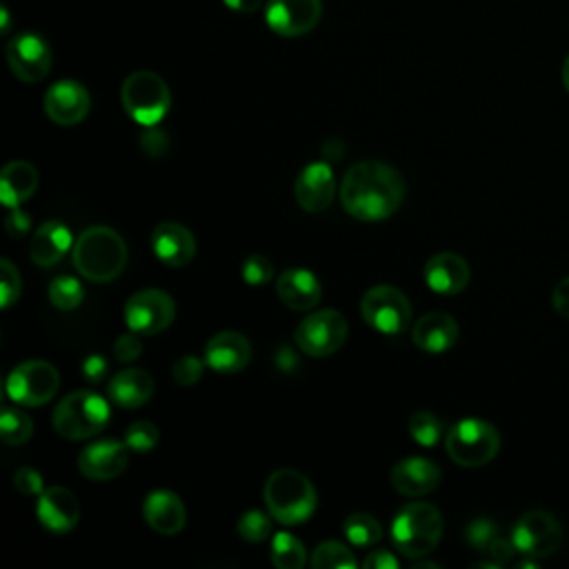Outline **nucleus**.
Here are the masks:
<instances>
[{"label":"nucleus","instance_id":"f257e3e1","mask_svg":"<svg viewBox=\"0 0 569 569\" xmlns=\"http://www.w3.org/2000/svg\"><path fill=\"white\" fill-rule=\"evenodd\" d=\"M405 191V180L396 167L380 160H360L347 169L340 184V200L349 216L378 222L400 209Z\"/></svg>","mask_w":569,"mask_h":569},{"label":"nucleus","instance_id":"f03ea898","mask_svg":"<svg viewBox=\"0 0 569 569\" xmlns=\"http://www.w3.org/2000/svg\"><path fill=\"white\" fill-rule=\"evenodd\" d=\"M73 267L91 282L118 278L127 264V244L122 236L104 224L84 229L73 242Z\"/></svg>","mask_w":569,"mask_h":569},{"label":"nucleus","instance_id":"7ed1b4c3","mask_svg":"<svg viewBox=\"0 0 569 569\" xmlns=\"http://www.w3.org/2000/svg\"><path fill=\"white\" fill-rule=\"evenodd\" d=\"M267 511L282 525H300L309 520L318 507V496L307 476L296 469L273 471L262 489Z\"/></svg>","mask_w":569,"mask_h":569},{"label":"nucleus","instance_id":"20e7f679","mask_svg":"<svg viewBox=\"0 0 569 569\" xmlns=\"http://www.w3.org/2000/svg\"><path fill=\"white\" fill-rule=\"evenodd\" d=\"M445 522L440 511L425 500L405 505L391 522V542L407 558H422L440 542Z\"/></svg>","mask_w":569,"mask_h":569},{"label":"nucleus","instance_id":"39448f33","mask_svg":"<svg viewBox=\"0 0 569 569\" xmlns=\"http://www.w3.org/2000/svg\"><path fill=\"white\" fill-rule=\"evenodd\" d=\"M109 416V405L102 396L78 389L56 405L51 422L62 438L84 440L100 433L107 427Z\"/></svg>","mask_w":569,"mask_h":569},{"label":"nucleus","instance_id":"423d86ee","mask_svg":"<svg viewBox=\"0 0 569 569\" xmlns=\"http://www.w3.org/2000/svg\"><path fill=\"white\" fill-rule=\"evenodd\" d=\"M120 102L131 120L142 127H153L167 116L171 107V91L158 73L133 71L120 87Z\"/></svg>","mask_w":569,"mask_h":569},{"label":"nucleus","instance_id":"0eeeda50","mask_svg":"<svg viewBox=\"0 0 569 569\" xmlns=\"http://www.w3.org/2000/svg\"><path fill=\"white\" fill-rule=\"evenodd\" d=\"M445 449L460 467H482L496 458L500 449V433L487 420L465 418L449 427Z\"/></svg>","mask_w":569,"mask_h":569},{"label":"nucleus","instance_id":"6e6552de","mask_svg":"<svg viewBox=\"0 0 569 569\" xmlns=\"http://www.w3.org/2000/svg\"><path fill=\"white\" fill-rule=\"evenodd\" d=\"M360 313L365 322L376 331L398 336L411 320V305L398 287L373 284L360 300Z\"/></svg>","mask_w":569,"mask_h":569},{"label":"nucleus","instance_id":"1a4fd4ad","mask_svg":"<svg viewBox=\"0 0 569 569\" xmlns=\"http://www.w3.org/2000/svg\"><path fill=\"white\" fill-rule=\"evenodd\" d=\"M347 320L336 309H320L309 313L293 331L298 349L311 358H325L338 351L347 340Z\"/></svg>","mask_w":569,"mask_h":569},{"label":"nucleus","instance_id":"9d476101","mask_svg":"<svg viewBox=\"0 0 569 569\" xmlns=\"http://www.w3.org/2000/svg\"><path fill=\"white\" fill-rule=\"evenodd\" d=\"M60 387L58 369L47 360H27L7 378V396L22 407H38L53 398Z\"/></svg>","mask_w":569,"mask_h":569},{"label":"nucleus","instance_id":"9b49d317","mask_svg":"<svg viewBox=\"0 0 569 569\" xmlns=\"http://www.w3.org/2000/svg\"><path fill=\"white\" fill-rule=\"evenodd\" d=\"M511 542L516 551L527 558H545L560 547L562 527L549 511L533 509L516 520L511 529Z\"/></svg>","mask_w":569,"mask_h":569},{"label":"nucleus","instance_id":"f8f14e48","mask_svg":"<svg viewBox=\"0 0 569 569\" xmlns=\"http://www.w3.org/2000/svg\"><path fill=\"white\" fill-rule=\"evenodd\" d=\"M176 318V302L162 289L136 291L124 305V322L140 336H156L164 331Z\"/></svg>","mask_w":569,"mask_h":569},{"label":"nucleus","instance_id":"ddd939ff","mask_svg":"<svg viewBox=\"0 0 569 569\" xmlns=\"http://www.w3.org/2000/svg\"><path fill=\"white\" fill-rule=\"evenodd\" d=\"M322 0H269L264 9L267 27L282 38H298L318 27Z\"/></svg>","mask_w":569,"mask_h":569},{"label":"nucleus","instance_id":"4468645a","mask_svg":"<svg viewBox=\"0 0 569 569\" xmlns=\"http://www.w3.org/2000/svg\"><path fill=\"white\" fill-rule=\"evenodd\" d=\"M7 62L13 76L22 82H40L53 62L47 40L38 33H18L7 44Z\"/></svg>","mask_w":569,"mask_h":569},{"label":"nucleus","instance_id":"2eb2a0df","mask_svg":"<svg viewBox=\"0 0 569 569\" xmlns=\"http://www.w3.org/2000/svg\"><path fill=\"white\" fill-rule=\"evenodd\" d=\"M91 109L89 91L78 80H58L44 93V113L60 127L78 124Z\"/></svg>","mask_w":569,"mask_h":569},{"label":"nucleus","instance_id":"dca6fc26","mask_svg":"<svg viewBox=\"0 0 569 569\" xmlns=\"http://www.w3.org/2000/svg\"><path fill=\"white\" fill-rule=\"evenodd\" d=\"M127 442L113 438L87 445L78 456V469L89 480H111L127 469Z\"/></svg>","mask_w":569,"mask_h":569},{"label":"nucleus","instance_id":"f3484780","mask_svg":"<svg viewBox=\"0 0 569 569\" xmlns=\"http://www.w3.org/2000/svg\"><path fill=\"white\" fill-rule=\"evenodd\" d=\"M293 193H296V202L305 211H309V213L325 211L333 202V196H336V178H333V169L329 167V162L320 160V162L307 164L298 173Z\"/></svg>","mask_w":569,"mask_h":569},{"label":"nucleus","instance_id":"a211bd4d","mask_svg":"<svg viewBox=\"0 0 569 569\" xmlns=\"http://www.w3.org/2000/svg\"><path fill=\"white\" fill-rule=\"evenodd\" d=\"M36 516L40 525L51 533H67L80 520V505L76 496L64 487H47L36 502Z\"/></svg>","mask_w":569,"mask_h":569},{"label":"nucleus","instance_id":"6ab92c4d","mask_svg":"<svg viewBox=\"0 0 569 569\" xmlns=\"http://www.w3.org/2000/svg\"><path fill=\"white\" fill-rule=\"evenodd\" d=\"M251 360V345L238 331H220L204 347V362L216 373L229 376L242 371Z\"/></svg>","mask_w":569,"mask_h":569},{"label":"nucleus","instance_id":"aec40b11","mask_svg":"<svg viewBox=\"0 0 569 569\" xmlns=\"http://www.w3.org/2000/svg\"><path fill=\"white\" fill-rule=\"evenodd\" d=\"M276 293L280 302L293 311H309L322 298V284L318 276L305 267H289L276 280Z\"/></svg>","mask_w":569,"mask_h":569},{"label":"nucleus","instance_id":"412c9836","mask_svg":"<svg viewBox=\"0 0 569 569\" xmlns=\"http://www.w3.org/2000/svg\"><path fill=\"white\" fill-rule=\"evenodd\" d=\"M440 467L427 458L420 456H411V458H402L391 467L389 480L391 487L409 498H418L425 496L429 491H433L440 482Z\"/></svg>","mask_w":569,"mask_h":569},{"label":"nucleus","instance_id":"4be33fe9","mask_svg":"<svg viewBox=\"0 0 569 569\" xmlns=\"http://www.w3.org/2000/svg\"><path fill=\"white\" fill-rule=\"evenodd\" d=\"M151 249L167 267H184L196 256V238L180 222H160L151 231Z\"/></svg>","mask_w":569,"mask_h":569},{"label":"nucleus","instance_id":"5701e85b","mask_svg":"<svg viewBox=\"0 0 569 569\" xmlns=\"http://www.w3.org/2000/svg\"><path fill=\"white\" fill-rule=\"evenodd\" d=\"M469 278H471V271H469L467 260L451 251L436 253L425 264L427 287L442 296L460 293L469 284Z\"/></svg>","mask_w":569,"mask_h":569},{"label":"nucleus","instance_id":"b1692460","mask_svg":"<svg viewBox=\"0 0 569 569\" xmlns=\"http://www.w3.org/2000/svg\"><path fill=\"white\" fill-rule=\"evenodd\" d=\"M142 516L147 525L162 536L180 533L187 522V511L180 496L169 489L151 491L142 502Z\"/></svg>","mask_w":569,"mask_h":569},{"label":"nucleus","instance_id":"393cba45","mask_svg":"<svg viewBox=\"0 0 569 569\" xmlns=\"http://www.w3.org/2000/svg\"><path fill=\"white\" fill-rule=\"evenodd\" d=\"M458 322L453 320V316L445 313V311H431L425 313L420 320L413 322L411 327V340L418 349L427 351V353H442L449 351L456 340H458Z\"/></svg>","mask_w":569,"mask_h":569},{"label":"nucleus","instance_id":"a878e982","mask_svg":"<svg viewBox=\"0 0 569 569\" xmlns=\"http://www.w3.org/2000/svg\"><path fill=\"white\" fill-rule=\"evenodd\" d=\"M69 247H71L69 229L58 220H47L31 236L29 258L38 267H51L69 251Z\"/></svg>","mask_w":569,"mask_h":569},{"label":"nucleus","instance_id":"bb28decb","mask_svg":"<svg viewBox=\"0 0 569 569\" xmlns=\"http://www.w3.org/2000/svg\"><path fill=\"white\" fill-rule=\"evenodd\" d=\"M38 189V169L27 160H11L0 171V200L7 207H20Z\"/></svg>","mask_w":569,"mask_h":569},{"label":"nucleus","instance_id":"cd10ccee","mask_svg":"<svg viewBox=\"0 0 569 569\" xmlns=\"http://www.w3.org/2000/svg\"><path fill=\"white\" fill-rule=\"evenodd\" d=\"M107 393L118 407L136 409L153 396V378L144 369H124L109 380Z\"/></svg>","mask_w":569,"mask_h":569},{"label":"nucleus","instance_id":"c85d7f7f","mask_svg":"<svg viewBox=\"0 0 569 569\" xmlns=\"http://www.w3.org/2000/svg\"><path fill=\"white\" fill-rule=\"evenodd\" d=\"M342 531H345L347 540L356 547H371L373 542H378L382 538L380 522L371 513H365V511L349 513L342 522Z\"/></svg>","mask_w":569,"mask_h":569},{"label":"nucleus","instance_id":"c756f323","mask_svg":"<svg viewBox=\"0 0 569 569\" xmlns=\"http://www.w3.org/2000/svg\"><path fill=\"white\" fill-rule=\"evenodd\" d=\"M271 562L278 569H300L307 562L305 545L287 531L276 533L271 540Z\"/></svg>","mask_w":569,"mask_h":569},{"label":"nucleus","instance_id":"7c9ffc66","mask_svg":"<svg viewBox=\"0 0 569 569\" xmlns=\"http://www.w3.org/2000/svg\"><path fill=\"white\" fill-rule=\"evenodd\" d=\"M0 433H2V440L7 445L18 447V445H24L31 438L33 422L22 409L2 407V411H0Z\"/></svg>","mask_w":569,"mask_h":569},{"label":"nucleus","instance_id":"2f4dec72","mask_svg":"<svg viewBox=\"0 0 569 569\" xmlns=\"http://www.w3.org/2000/svg\"><path fill=\"white\" fill-rule=\"evenodd\" d=\"M407 429L411 433V438L422 445V447H436L442 436H445V425L440 422L438 416H433L431 411L427 409H418L409 416V422H407Z\"/></svg>","mask_w":569,"mask_h":569},{"label":"nucleus","instance_id":"473e14b6","mask_svg":"<svg viewBox=\"0 0 569 569\" xmlns=\"http://www.w3.org/2000/svg\"><path fill=\"white\" fill-rule=\"evenodd\" d=\"M313 569H340V567H356V556L338 540H325L313 549L311 556Z\"/></svg>","mask_w":569,"mask_h":569},{"label":"nucleus","instance_id":"72a5a7b5","mask_svg":"<svg viewBox=\"0 0 569 569\" xmlns=\"http://www.w3.org/2000/svg\"><path fill=\"white\" fill-rule=\"evenodd\" d=\"M47 293H49V302L62 311H71V309L80 307V302L84 298V289H82L80 280H76L71 276L53 278Z\"/></svg>","mask_w":569,"mask_h":569},{"label":"nucleus","instance_id":"f704fd0d","mask_svg":"<svg viewBox=\"0 0 569 569\" xmlns=\"http://www.w3.org/2000/svg\"><path fill=\"white\" fill-rule=\"evenodd\" d=\"M238 533L247 542H262L271 533V520L267 518L264 511H258V509L244 511L238 520Z\"/></svg>","mask_w":569,"mask_h":569},{"label":"nucleus","instance_id":"c9c22d12","mask_svg":"<svg viewBox=\"0 0 569 569\" xmlns=\"http://www.w3.org/2000/svg\"><path fill=\"white\" fill-rule=\"evenodd\" d=\"M160 440V433H158V427L149 420H136L133 425L127 427L124 431V442L129 449L133 451H151Z\"/></svg>","mask_w":569,"mask_h":569},{"label":"nucleus","instance_id":"e433bc0d","mask_svg":"<svg viewBox=\"0 0 569 569\" xmlns=\"http://www.w3.org/2000/svg\"><path fill=\"white\" fill-rule=\"evenodd\" d=\"M22 291V280H20V271L13 267L11 260L2 258L0 260V307L7 309L11 307Z\"/></svg>","mask_w":569,"mask_h":569},{"label":"nucleus","instance_id":"4c0bfd02","mask_svg":"<svg viewBox=\"0 0 569 569\" xmlns=\"http://www.w3.org/2000/svg\"><path fill=\"white\" fill-rule=\"evenodd\" d=\"M273 278V264L267 256L253 253L242 262V280L249 287H262Z\"/></svg>","mask_w":569,"mask_h":569},{"label":"nucleus","instance_id":"58836bf2","mask_svg":"<svg viewBox=\"0 0 569 569\" xmlns=\"http://www.w3.org/2000/svg\"><path fill=\"white\" fill-rule=\"evenodd\" d=\"M204 367H207L204 360H200V358L187 353V356H182V358H178V360L173 362L171 373H173V380H176L178 385L191 387V385H196V382L202 378Z\"/></svg>","mask_w":569,"mask_h":569},{"label":"nucleus","instance_id":"ea45409f","mask_svg":"<svg viewBox=\"0 0 569 569\" xmlns=\"http://www.w3.org/2000/svg\"><path fill=\"white\" fill-rule=\"evenodd\" d=\"M467 542L473 547V549H489L491 542L498 538V527L493 525V520L489 518H476L469 522L467 527V533H465Z\"/></svg>","mask_w":569,"mask_h":569},{"label":"nucleus","instance_id":"a19ab883","mask_svg":"<svg viewBox=\"0 0 569 569\" xmlns=\"http://www.w3.org/2000/svg\"><path fill=\"white\" fill-rule=\"evenodd\" d=\"M13 485L18 491H22L24 496H40L44 491V480L42 473L33 467H20L13 473Z\"/></svg>","mask_w":569,"mask_h":569},{"label":"nucleus","instance_id":"79ce46f5","mask_svg":"<svg viewBox=\"0 0 569 569\" xmlns=\"http://www.w3.org/2000/svg\"><path fill=\"white\" fill-rule=\"evenodd\" d=\"M138 336H140V333L131 331V333H122V336L116 338V342H113V356H116V360H120V362H133V360L140 358V353H142V340H140Z\"/></svg>","mask_w":569,"mask_h":569},{"label":"nucleus","instance_id":"37998d69","mask_svg":"<svg viewBox=\"0 0 569 569\" xmlns=\"http://www.w3.org/2000/svg\"><path fill=\"white\" fill-rule=\"evenodd\" d=\"M140 147H142V151H144L147 156L160 158V156H164L167 149H169V138H167V133H164L162 129H158L156 124H153V127H144V131H142V136H140Z\"/></svg>","mask_w":569,"mask_h":569},{"label":"nucleus","instance_id":"c03bdc74","mask_svg":"<svg viewBox=\"0 0 569 569\" xmlns=\"http://www.w3.org/2000/svg\"><path fill=\"white\" fill-rule=\"evenodd\" d=\"M29 227H31V218H29L20 207H13L11 213H9L7 220H4L7 233H9L11 238H20V236H24V233L29 231Z\"/></svg>","mask_w":569,"mask_h":569},{"label":"nucleus","instance_id":"a18cd8bd","mask_svg":"<svg viewBox=\"0 0 569 569\" xmlns=\"http://www.w3.org/2000/svg\"><path fill=\"white\" fill-rule=\"evenodd\" d=\"M107 369H109V362L100 353H91L82 362V376L89 382H100L107 376Z\"/></svg>","mask_w":569,"mask_h":569},{"label":"nucleus","instance_id":"49530a36","mask_svg":"<svg viewBox=\"0 0 569 569\" xmlns=\"http://www.w3.org/2000/svg\"><path fill=\"white\" fill-rule=\"evenodd\" d=\"M365 569H398V558L391 553V551H385V549H376L371 551L365 562H362Z\"/></svg>","mask_w":569,"mask_h":569},{"label":"nucleus","instance_id":"de8ad7c7","mask_svg":"<svg viewBox=\"0 0 569 569\" xmlns=\"http://www.w3.org/2000/svg\"><path fill=\"white\" fill-rule=\"evenodd\" d=\"M551 302H553V309L569 320V276L562 278L556 287H553V293H551Z\"/></svg>","mask_w":569,"mask_h":569},{"label":"nucleus","instance_id":"09e8293b","mask_svg":"<svg viewBox=\"0 0 569 569\" xmlns=\"http://www.w3.org/2000/svg\"><path fill=\"white\" fill-rule=\"evenodd\" d=\"M487 551H489V556H491L498 565H502L505 560H509V558L513 556L516 547H513L511 538H509V540H505V538H500V536H498V538L491 542V547H489Z\"/></svg>","mask_w":569,"mask_h":569},{"label":"nucleus","instance_id":"8fccbe9b","mask_svg":"<svg viewBox=\"0 0 569 569\" xmlns=\"http://www.w3.org/2000/svg\"><path fill=\"white\" fill-rule=\"evenodd\" d=\"M276 365H278L284 373H289V371H293V369L298 367V358H296V353H293L289 347H280L278 353H276Z\"/></svg>","mask_w":569,"mask_h":569},{"label":"nucleus","instance_id":"3c124183","mask_svg":"<svg viewBox=\"0 0 569 569\" xmlns=\"http://www.w3.org/2000/svg\"><path fill=\"white\" fill-rule=\"evenodd\" d=\"M227 9L236 11V13H253L260 9L262 0H222Z\"/></svg>","mask_w":569,"mask_h":569},{"label":"nucleus","instance_id":"603ef678","mask_svg":"<svg viewBox=\"0 0 569 569\" xmlns=\"http://www.w3.org/2000/svg\"><path fill=\"white\" fill-rule=\"evenodd\" d=\"M342 153H345V147H342L340 140H329V142L322 144V156H325V160H331V162H333V160H340Z\"/></svg>","mask_w":569,"mask_h":569},{"label":"nucleus","instance_id":"864d4df0","mask_svg":"<svg viewBox=\"0 0 569 569\" xmlns=\"http://www.w3.org/2000/svg\"><path fill=\"white\" fill-rule=\"evenodd\" d=\"M9 27H11L9 9L2 4V7H0V31H2V33H7V31H9Z\"/></svg>","mask_w":569,"mask_h":569},{"label":"nucleus","instance_id":"5fc2aeb1","mask_svg":"<svg viewBox=\"0 0 569 569\" xmlns=\"http://www.w3.org/2000/svg\"><path fill=\"white\" fill-rule=\"evenodd\" d=\"M562 84H565V89L569 91V56H567V60H565V64H562Z\"/></svg>","mask_w":569,"mask_h":569},{"label":"nucleus","instance_id":"6e6d98bb","mask_svg":"<svg viewBox=\"0 0 569 569\" xmlns=\"http://www.w3.org/2000/svg\"><path fill=\"white\" fill-rule=\"evenodd\" d=\"M416 569H438V562H431V560H422V562H416Z\"/></svg>","mask_w":569,"mask_h":569}]
</instances>
